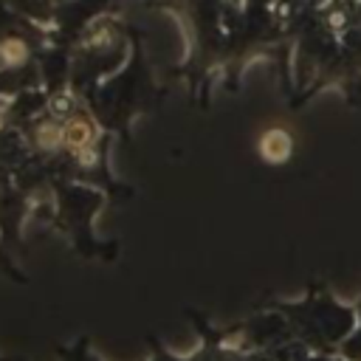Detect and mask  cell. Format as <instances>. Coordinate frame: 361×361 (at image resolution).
I'll list each match as a JSON object with an SVG mask.
<instances>
[{
    "mask_svg": "<svg viewBox=\"0 0 361 361\" xmlns=\"http://www.w3.org/2000/svg\"><path fill=\"white\" fill-rule=\"evenodd\" d=\"M96 141V130L90 127V121H85V118H71L68 124H65V144L76 152V155H87L90 152V144Z\"/></svg>",
    "mask_w": 361,
    "mask_h": 361,
    "instance_id": "cell-1",
    "label": "cell"
},
{
    "mask_svg": "<svg viewBox=\"0 0 361 361\" xmlns=\"http://www.w3.org/2000/svg\"><path fill=\"white\" fill-rule=\"evenodd\" d=\"M259 152H262V158L271 161V164L285 161L288 152H290V135H288L285 130H268V133L262 135V141H259Z\"/></svg>",
    "mask_w": 361,
    "mask_h": 361,
    "instance_id": "cell-2",
    "label": "cell"
},
{
    "mask_svg": "<svg viewBox=\"0 0 361 361\" xmlns=\"http://www.w3.org/2000/svg\"><path fill=\"white\" fill-rule=\"evenodd\" d=\"M37 144L45 147V149H54L59 144H65V124H54V121H45L37 127Z\"/></svg>",
    "mask_w": 361,
    "mask_h": 361,
    "instance_id": "cell-3",
    "label": "cell"
},
{
    "mask_svg": "<svg viewBox=\"0 0 361 361\" xmlns=\"http://www.w3.org/2000/svg\"><path fill=\"white\" fill-rule=\"evenodd\" d=\"M338 353L344 361H361V330L347 336L341 344H338Z\"/></svg>",
    "mask_w": 361,
    "mask_h": 361,
    "instance_id": "cell-4",
    "label": "cell"
},
{
    "mask_svg": "<svg viewBox=\"0 0 361 361\" xmlns=\"http://www.w3.org/2000/svg\"><path fill=\"white\" fill-rule=\"evenodd\" d=\"M310 361H330V358H324V355H316V358H310Z\"/></svg>",
    "mask_w": 361,
    "mask_h": 361,
    "instance_id": "cell-5",
    "label": "cell"
},
{
    "mask_svg": "<svg viewBox=\"0 0 361 361\" xmlns=\"http://www.w3.org/2000/svg\"><path fill=\"white\" fill-rule=\"evenodd\" d=\"M358 322H361V305H358Z\"/></svg>",
    "mask_w": 361,
    "mask_h": 361,
    "instance_id": "cell-6",
    "label": "cell"
}]
</instances>
